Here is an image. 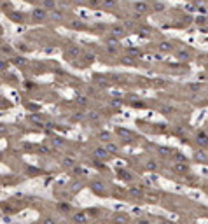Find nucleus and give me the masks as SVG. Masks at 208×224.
Listing matches in <instances>:
<instances>
[{
  "label": "nucleus",
  "instance_id": "f8f14e48",
  "mask_svg": "<svg viewBox=\"0 0 208 224\" xmlns=\"http://www.w3.org/2000/svg\"><path fill=\"white\" fill-rule=\"evenodd\" d=\"M175 172H177V173H186L187 172V165L186 163H184V165H182V163H177V165H175Z\"/></svg>",
  "mask_w": 208,
  "mask_h": 224
},
{
  "label": "nucleus",
  "instance_id": "5701e85b",
  "mask_svg": "<svg viewBox=\"0 0 208 224\" xmlns=\"http://www.w3.org/2000/svg\"><path fill=\"white\" fill-rule=\"evenodd\" d=\"M175 158H177L178 161H184V163L187 161V158H186V156H184V154H180V152H177V154H175Z\"/></svg>",
  "mask_w": 208,
  "mask_h": 224
},
{
  "label": "nucleus",
  "instance_id": "dca6fc26",
  "mask_svg": "<svg viewBox=\"0 0 208 224\" xmlns=\"http://www.w3.org/2000/svg\"><path fill=\"white\" fill-rule=\"evenodd\" d=\"M93 189H94V191H98V193H103V191H105V187H103L102 182H94V184H93Z\"/></svg>",
  "mask_w": 208,
  "mask_h": 224
},
{
  "label": "nucleus",
  "instance_id": "423d86ee",
  "mask_svg": "<svg viewBox=\"0 0 208 224\" xmlns=\"http://www.w3.org/2000/svg\"><path fill=\"white\" fill-rule=\"evenodd\" d=\"M105 151H107V152H110V154H117V152H119V145L109 142V144H107V147H105Z\"/></svg>",
  "mask_w": 208,
  "mask_h": 224
},
{
  "label": "nucleus",
  "instance_id": "aec40b11",
  "mask_svg": "<svg viewBox=\"0 0 208 224\" xmlns=\"http://www.w3.org/2000/svg\"><path fill=\"white\" fill-rule=\"evenodd\" d=\"M117 133H119L121 137H131V132H128V130H123V128H119V130H117Z\"/></svg>",
  "mask_w": 208,
  "mask_h": 224
},
{
  "label": "nucleus",
  "instance_id": "1a4fd4ad",
  "mask_svg": "<svg viewBox=\"0 0 208 224\" xmlns=\"http://www.w3.org/2000/svg\"><path fill=\"white\" fill-rule=\"evenodd\" d=\"M196 138H198V142H199L201 145H206V144H208V135H206V133H203V132H199Z\"/></svg>",
  "mask_w": 208,
  "mask_h": 224
},
{
  "label": "nucleus",
  "instance_id": "0eeeda50",
  "mask_svg": "<svg viewBox=\"0 0 208 224\" xmlns=\"http://www.w3.org/2000/svg\"><path fill=\"white\" fill-rule=\"evenodd\" d=\"M107 49H109V53H115V51H117V40L110 39L109 40V44H107Z\"/></svg>",
  "mask_w": 208,
  "mask_h": 224
},
{
  "label": "nucleus",
  "instance_id": "9d476101",
  "mask_svg": "<svg viewBox=\"0 0 208 224\" xmlns=\"http://www.w3.org/2000/svg\"><path fill=\"white\" fill-rule=\"evenodd\" d=\"M70 27L74 28V30H82V28H84V23L79 21V19H72V21H70Z\"/></svg>",
  "mask_w": 208,
  "mask_h": 224
},
{
  "label": "nucleus",
  "instance_id": "ddd939ff",
  "mask_svg": "<svg viewBox=\"0 0 208 224\" xmlns=\"http://www.w3.org/2000/svg\"><path fill=\"white\" fill-rule=\"evenodd\" d=\"M98 138L103 140V142H109V140H110V133H109V132H100V133H98Z\"/></svg>",
  "mask_w": 208,
  "mask_h": 224
},
{
  "label": "nucleus",
  "instance_id": "2f4dec72",
  "mask_svg": "<svg viewBox=\"0 0 208 224\" xmlns=\"http://www.w3.org/2000/svg\"><path fill=\"white\" fill-rule=\"evenodd\" d=\"M0 35H2V28H0Z\"/></svg>",
  "mask_w": 208,
  "mask_h": 224
},
{
  "label": "nucleus",
  "instance_id": "f03ea898",
  "mask_svg": "<svg viewBox=\"0 0 208 224\" xmlns=\"http://www.w3.org/2000/svg\"><path fill=\"white\" fill-rule=\"evenodd\" d=\"M31 18H33V21H42V19H46V11L37 7V9H33V12H31Z\"/></svg>",
  "mask_w": 208,
  "mask_h": 224
},
{
  "label": "nucleus",
  "instance_id": "cd10ccee",
  "mask_svg": "<svg viewBox=\"0 0 208 224\" xmlns=\"http://www.w3.org/2000/svg\"><path fill=\"white\" fill-rule=\"evenodd\" d=\"M53 16H54L56 19H61V12H53Z\"/></svg>",
  "mask_w": 208,
  "mask_h": 224
},
{
  "label": "nucleus",
  "instance_id": "393cba45",
  "mask_svg": "<svg viewBox=\"0 0 208 224\" xmlns=\"http://www.w3.org/2000/svg\"><path fill=\"white\" fill-rule=\"evenodd\" d=\"M154 9L156 11H163L164 9V4H154Z\"/></svg>",
  "mask_w": 208,
  "mask_h": 224
},
{
  "label": "nucleus",
  "instance_id": "c85d7f7f",
  "mask_svg": "<svg viewBox=\"0 0 208 224\" xmlns=\"http://www.w3.org/2000/svg\"><path fill=\"white\" fill-rule=\"evenodd\" d=\"M103 5H105V7H112V5H114V2H110V0H109V2H105Z\"/></svg>",
  "mask_w": 208,
  "mask_h": 224
},
{
  "label": "nucleus",
  "instance_id": "c756f323",
  "mask_svg": "<svg viewBox=\"0 0 208 224\" xmlns=\"http://www.w3.org/2000/svg\"><path fill=\"white\" fill-rule=\"evenodd\" d=\"M40 152H46V154H47L49 149H47V147H40Z\"/></svg>",
  "mask_w": 208,
  "mask_h": 224
},
{
  "label": "nucleus",
  "instance_id": "b1692460",
  "mask_svg": "<svg viewBox=\"0 0 208 224\" xmlns=\"http://www.w3.org/2000/svg\"><path fill=\"white\" fill-rule=\"evenodd\" d=\"M42 224H56V222H54V219H51V217H46V219L42 221Z\"/></svg>",
  "mask_w": 208,
  "mask_h": 224
},
{
  "label": "nucleus",
  "instance_id": "f3484780",
  "mask_svg": "<svg viewBox=\"0 0 208 224\" xmlns=\"http://www.w3.org/2000/svg\"><path fill=\"white\" fill-rule=\"evenodd\" d=\"M11 19H12V21H23V16H21V12H12L11 14Z\"/></svg>",
  "mask_w": 208,
  "mask_h": 224
},
{
  "label": "nucleus",
  "instance_id": "6ab92c4d",
  "mask_svg": "<svg viewBox=\"0 0 208 224\" xmlns=\"http://www.w3.org/2000/svg\"><path fill=\"white\" fill-rule=\"evenodd\" d=\"M189 53H187V51H180V53H178V60H184V62H187V60H189Z\"/></svg>",
  "mask_w": 208,
  "mask_h": 224
},
{
  "label": "nucleus",
  "instance_id": "bb28decb",
  "mask_svg": "<svg viewBox=\"0 0 208 224\" xmlns=\"http://www.w3.org/2000/svg\"><path fill=\"white\" fill-rule=\"evenodd\" d=\"M137 224H151V222H149V221H145V219H138Z\"/></svg>",
  "mask_w": 208,
  "mask_h": 224
},
{
  "label": "nucleus",
  "instance_id": "a211bd4d",
  "mask_svg": "<svg viewBox=\"0 0 208 224\" xmlns=\"http://www.w3.org/2000/svg\"><path fill=\"white\" fill-rule=\"evenodd\" d=\"M63 165H65V167H74V165H75V159L74 158H65L63 159Z\"/></svg>",
  "mask_w": 208,
  "mask_h": 224
},
{
  "label": "nucleus",
  "instance_id": "f257e3e1",
  "mask_svg": "<svg viewBox=\"0 0 208 224\" xmlns=\"http://www.w3.org/2000/svg\"><path fill=\"white\" fill-rule=\"evenodd\" d=\"M80 56V47L79 46H70V47H66L65 51V58L66 60H74V58Z\"/></svg>",
  "mask_w": 208,
  "mask_h": 224
},
{
  "label": "nucleus",
  "instance_id": "39448f33",
  "mask_svg": "<svg viewBox=\"0 0 208 224\" xmlns=\"http://www.w3.org/2000/svg\"><path fill=\"white\" fill-rule=\"evenodd\" d=\"M133 9L137 11V12H145L149 9V5L143 4V2H137V4H133Z\"/></svg>",
  "mask_w": 208,
  "mask_h": 224
},
{
  "label": "nucleus",
  "instance_id": "7ed1b4c3",
  "mask_svg": "<svg viewBox=\"0 0 208 224\" xmlns=\"http://www.w3.org/2000/svg\"><path fill=\"white\" fill-rule=\"evenodd\" d=\"M72 219H74V222H77V224H84L88 217H86L84 212H75V214L72 215Z\"/></svg>",
  "mask_w": 208,
  "mask_h": 224
},
{
  "label": "nucleus",
  "instance_id": "9b49d317",
  "mask_svg": "<svg viewBox=\"0 0 208 224\" xmlns=\"http://www.w3.org/2000/svg\"><path fill=\"white\" fill-rule=\"evenodd\" d=\"M94 156H96L98 159H107V156H109V152H107L105 149H96V151H94Z\"/></svg>",
  "mask_w": 208,
  "mask_h": 224
},
{
  "label": "nucleus",
  "instance_id": "412c9836",
  "mask_svg": "<svg viewBox=\"0 0 208 224\" xmlns=\"http://www.w3.org/2000/svg\"><path fill=\"white\" fill-rule=\"evenodd\" d=\"M156 168H157L156 161H147V170H156Z\"/></svg>",
  "mask_w": 208,
  "mask_h": 224
},
{
  "label": "nucleus",
  "instance_id": "4be33fe9",
  "mask_svg": "<svg viewBox=\"0 0 208 224\" xmlns=\"http://www.w3.org/2000/svg\"><path fill=\"white\" fill-rule=\"evenodd\" d=\"M129 193H131L133 196H142V191L137 189V187H131V189H129Z\"/></svg>",
  "mask_w": 208,
  "mask_h": 224
},
{
  "label": "nucleus",
  "instance_id": "20e7f679",
  "mask_svg": "<svg viewBox=\"0 0 208 224\" xmlns=\"http://www.w3.org/2000/svg\"><path fill=\"white\" fill-rule=\"evenodd\" d=\"M112 221H114L115 224H126V222H128V217H126V215H123V214H114Z\"/></svg>",
  "mask_w": 208,
  "mask_h": 224
},
{
  "label": "nucleus",
  "instance_id": "7c9ffc66",
  "mask_svg": "<svg viewBox=\"0 0 208 224\" xmlns=\"http://www.w3.org/2000/svg\"><path fill=\"white\" fill-rule=\"evenodd\" d=\"M44 5H46V7H54V4H53V2H46Z\"/></svg>",
  "mask_w": 208,
  "mask_h": 224
},
{
  "label": "nucleus",
  "instance_id": "6e6552de",
  "mask_svg": "<svg viewBox=\"0 0 208 224\" xmlns=\"http://www.w3.org/2000/svg\"><path fill=\"white\" fill-rule=\"evenodd\" d=\"M126 32H124L123 27H112V35L114 37H123Z\"/></svg>",
  "mask_w": 208,
  "mask_h": 224
},
{
  "label": "nucleus",
  "instance_id": "4468645a",
  "mask_svg": "<svg viewBox=\"0 0 208 224\" xmlns=\"http://www.w3.org/2000/svg\"><path fill=\"white\" fill-rule=\"evenodd\" d=\"M159 49L161 51H164V53H168V51H172V44H170V42H161Z\"/></svg>",
  "mask_w": 208,
  "mask_h": 224
},
{
  "label": "nucleus",
  "instance_id": "2eb2a0df",
  "mask_svg": "<svg viewBox=\"0 0 208 224\" xmlns=\"http://www.w3.org/2000/svg\"><path fill=\"white\" fill-rule=\"evenodd\" d=\"M28 119H30L31 123H39V124H42V117H40L39 114H31V116H28Z\"/></svg>",
  "mask_w": 208,
  "mask_h": 224
},
{
  "label": "nucleus",
  "instance_id": "a878e982",
  "mask_svg": "<svg viewBox=\"0 0 208 224\" xmlns=\"http://www.w3.org/2000/svg\"><path fill=\"white\" fill-rule=\"evenodd\" d=\"M189 88L192 89V91H198V89H199V84H191Z\"/></svg>",
  "mask_w": 208,
  "mask_h": 224
}]
</instances>
